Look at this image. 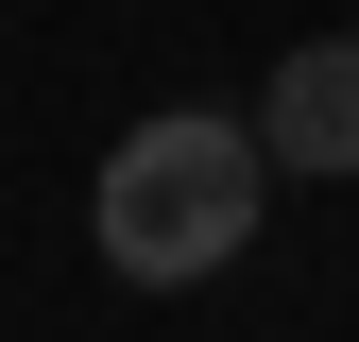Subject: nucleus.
Returning <instances> with one entry per match:
<instances>
[{"label": "nucleus", "mask_w": 359, "mask_h": 342, "mask_svg": "<svg viewBox=\"0 0 359 342\" xmlns=\"http://www.w3.org/2000/svg\"><path fill=\"white\" fill-rule=\"evenodd\" d=\"M257 154L308 171V189H342L359 171V34H308V52H274V86H257Z\"/></svg>", "instance_id": "obj_2"}, {"label": "nucleus", "mask_w": 359, "mask_h": 342, "mask_svg": "<svg viewBox=\"0 0 359 342\" xmlns=\"http://www.w3.org/2000/svg\"><path fill=\"white\" fill-rule=\"evenodd\" d=\"M257 205H274L257 120L240 103H154L137 137L103 154V189H86V240H103L120 291H205L222 256L257 240Z\"/></svg>", "instance_id": "obj_1"}]
</instances>
